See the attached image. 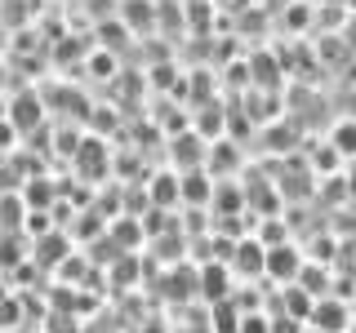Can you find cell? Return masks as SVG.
Returning <instances> with one entry per match:
<instances>
[{
    "label": "cell",
    "mask_w": 356,
    "mask_h": 333,
    "mask_svg": "<svg viewBox=\"0 0 356 333\" xmlns=\"http://www.w3.org/2000/svg\"><path fill=\"white\" fill-rule=\"evenodd\" d=\"M272 271H276V275L298 271V258H281V249H272Z\"/></svg>",
    "instance_id": "cell-1"
}]
</instances>
